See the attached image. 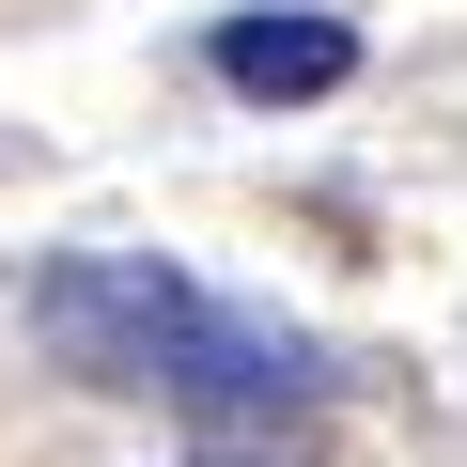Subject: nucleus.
Listing matches in <instances>:
<instances>
[{"label":"nucleus","instance_id":"f257e3e1","mask_svg":"<svg viewBox=\"0 0 467 467\" xmlns=\"http://www.w3.org/2000/svg\"><path fill=\"white\" fill-rule=\"evenodd\" d=\"M32 343H47L78 389H156V405H187L218 451L265 436V420H312V389H327L296 327L202 296V281L156 265V250H63V265H32Z\"/></svg>","mask_w":467,"mask_h":467},{"label":"nucleus","instance_id":"f03ea898","mask_svg":"<svg viewBox=\"0 0 467 467\" xmlns=\"http://www.w3.org/2000/svg\"><path fill=\"white\" fill-rule=\"evenodd\" d=\"M250 109H296V94H343L358 78V32L343 16H218V47H202Z\"/></svg>","mask_w":467,"mask_h":467}]
</instances>
